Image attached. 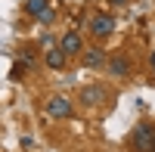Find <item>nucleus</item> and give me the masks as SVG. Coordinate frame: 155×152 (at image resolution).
I'll return each instance as SVG.
<instances>
[{
  "label": "nucleus",
  "instance_id": "5",
  "mask_svg": "<svg viewBox=\"0 0 155 152\" xmlns=\"http://www.w3.org/2000/svg\"><path fill=\"white\" fill-rule=\"evenodd\" d=\"M81 99H84V106H99L102 99H106V87H99V84L84 87V90H81Z\"/></svg>",
  "mask_w": 155,
  "mask_h": 152
},
{
  "label": "nucleus",
  "instance_id": "9",
  "mask_svg": "<svg viewBox=\"0 0 155 152\" xmlns=\"http://www.w3.org/2000/svg\"><path fill=\"white\" fill-rule=\"evenodd\" d=\"M102 62H106V53H102V50H84V65L87 68H96Z\"/></svg>",
  "mask_w": 155,
  "mask_h": 152
},
{
  "label": "nucleus",
  "instance_id": "11",
  "mask_svg": "<svg viewBox=\"0 0 155 152\" xmlns=\"http://www.w3.org/2000/svg\"><path fill=\"white\" fill-rule=\"evenodd\" d=\"M149 62H152V68H155V50H152V56H149Z\"/></svg>",
  "mask_w": 155,
  "mask_h": 152
},
{
  "label": "nucleus",
  "instance_id": "1",
  "mask_svg": "<svg viewBox=\"0 0 155 152\" xmlns=\"http://www.w3.org/2000/svg\"><path fill=\"white\" fill-rule=\"evenodd\" d=\"M134 143H137V149L140 152H152L155 149V127L152 124H137V131H134Z\"/></svg>",
  "mask_w": 155,
  "mask_h": 152
},
{
  "label": "nucleus",
  "instance_id": "12",
  "mask_svg": "<svg viewBox=\"0 0 155 152\" xmlns=\"http://www.w3.org/2000/svg\"><path fill=\"white\" fill-rule=\"evenodd\" d=\"M152 152H155V149H152Z\"/></svg>",
  "mask_w": 155,
  "mask_h": 152
},
{
  "label": "nucleus",
  "instance_id": "7",
  "mask_svg": "<svg viewBox=\"0 0 155 152\" xmlns=\"http://www.w3.org/2000/svg\"><path fill=\"white\" fill-rule=\"evenodd\" d=\"M65 50H62V47H53V50H47V65L50 68H62V65H65Z\"/></svg>",
  "mask_w": 155,
  "mask_h": 152
},
{
  "label": "nucleus",
  "instance_id": "6",
  "mask_svg": "<svg viewBox=\"0 0 155 152\" xmlns=\"http://www.w3.org/2000/svg\"><path fill=\"white\" fill-rule=\"evenodd\" d=\"M109 71L115 78H127V74H130V59L127 56H112L109 59Z\"/></svg>",
  "mask_w": 155,
  "mask_h": 152
},
{
  "label": "nucleus",
  "instance_id": "4",
  "mask_svg": "<svg viewBox=\"0 0 155 152\" xmlns=\"http://www.w3.org/2000/svg\"><path fill=\"white\" fill-rule=\"evenodd\" d=\"M59 47L65 50L68 56H71V53H81V50H84V44H81V34H78V31H65V34L59 37Z\"/></svg>",
  "mask_w": 155,
  "mask_h": 152
},
{
  "label": "nucleus",
  "instance_id": "10",
  "mask_svg": "<svg viewBox=\"0 0 155 152\" xmlns=\"http://www.w3.org/2000/svg\"><path fill=\"white\" fill-rule=\"evenodd\" d=\"M109 3H115V6H124V3H127V0H109Z\"/></svg>",
  "mask_w": 155,
  "mask_h": 152
},
{
  "label": "nucleus",
  "instance_id": "2",
  "mask_svg": "<svg viewBox=\"0 0 155 152\" xmlns=\"http://www.w3.org/2000/svg\"><path fill=\"white\" fill-rule=\"evenodd\" d=\"M47 112L53 118H68L71 115V103H68L65 96H50L47 99Z\"/></svg>",
  "mask_w": 155,
  "mask_h": 152
},
{
  "label": "nucleus",
  "instance_id": "3",
  "mask_svg": "<svg viewBox=\"0 0 155 152\" xmlns=\"http://www.w3.org/2000/svg\"><path fill=\"white\" fill-rule=\"evenodd\" d=\"M90 31H93L96 37H109L115 31V19L112 16H93L90 19Z\"/></svg>",
  "mask_w": 155,
  "mask_h": 152
},
{
  "label": "nucleus",
  "instance_id": "8",
  "mask_svg": "<svg viewBox=\"0 0 155 152\" xmlns=\"http://www.w3.org/2000/svg\"><path fill=\"white\" fill-rule=\"evenodd\" d=\"M25 9H28V16H34V19H41L44 12L50 9V0H25Z\"/></svg>",
  "mask_w": 155,
  "mask_h": 152
}]
</instances>
